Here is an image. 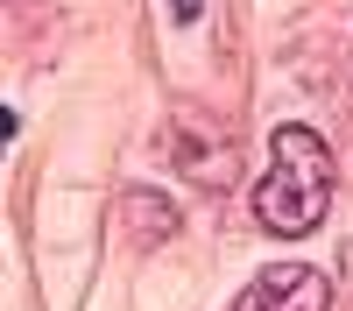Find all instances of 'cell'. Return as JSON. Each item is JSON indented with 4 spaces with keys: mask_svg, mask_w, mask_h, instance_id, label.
<instances>
[{
    "mask_svg": "<svg viewBox=\"0 0 353 311\" xmlns=\"http://www.w3.org/2000/svg\"><path fill=\"white\" fill-rule=\"evenodd\" d=\"M233 311H332V276L325 269H261L241 297H233Z\"/></svg>",
    "mask_w": 353,
    "mask_h": 311,
    "instance_id": "2",
    "label": "cell"
},
{
    "mask_svg": "<svg viewBox=\"0 0 353 311\" xmlns=\"http://www.w3.org/2000/svg\"><path fill=\"white\" fill-rule=\"evenodd\" d=\"M346 283H353V241H346Z\"/></svg>",
    "mask_w": 353,
    "mask_h": 311,
    "instance_id": "3",
    "label": "cell"
},
{
    "mask_svg": "<svg viewBox=\"0 0 353 311\" xmlns=\"http://www.w3.org/2000/svg\"><path fill=\"white\" fill-rule=\"evenodd\" d=\"M332 149L311 128H276L269 134V177L254 184V219L269 234H311L318 219L332 212Z\"/></svg>",
    "mask_w": 353,
    "mask_h": 311,
    "instance_id": "1",
    "label": "cell"
}]
</instances>
